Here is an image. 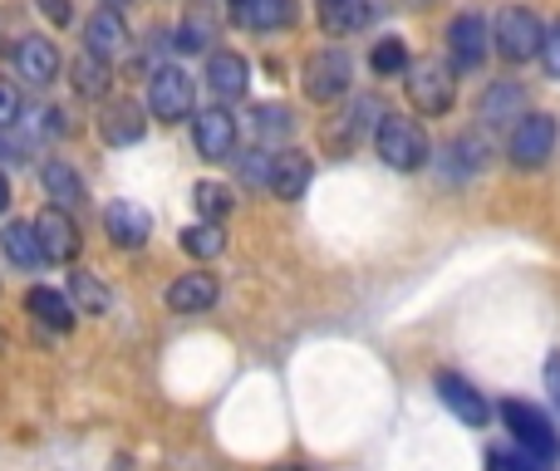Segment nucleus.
Listing matches in <instances>:
<instances>
[{
    "instance_id": "38",
    "label": "nucleus",
    "mask_w": 560,
    "mask_h": 471,
    "mask_svg": "<svg viewBox=\"0 0 560 471\" xmlns=\"http://www.w3.org/2000/svg\"><path fill=\"white\" fill-rule=\"evenodd\" d=\"M207 45V25H197V20H187L183 30H177V49H202Z\"/></svg>"
},
{
    "instance_id": "6",
    "label": "nucleus",
    "mask_w": 560,
    "mask_h": 471,
    "mask_svg": "<svg viewBox=\"0 0 560 471\" xmlns=\"http://www.w3.org/2000/svg\"><path fill=\"white\" fill-rule=\"evenodd\" d=\"M35 240H39V256L55 260V266H69V260L79 256V246H84V236H79L74 216L65 212V207H45V212L35 216Z\"/></svg>"
},
{
    "instance_id": "23",
    "label": "nucleus",
    "mask_w": 560,
    "mask_h": 471,
    "mask_svg": "<svg viewBox=\"0 0 560 471\" xmlns=\"http://www.w3.org/2000/svg\"><path fill=\"white\" fill-rule=\"evenodd\" d=\"M232 15L246 30H280L295 10H290V0H232Z\"/></svg>"
},
{
    "instance_id": "30",
    "label": "nucleus",
    "mask_w": 560,
    "mask_h": 471,
    "mask_svg": "<svg viewBox=\"0 0 560 471\" xmlns=\"http://www.w3.org/2000/svg\"><path fill=\"white\" fill-rule=\"evenodd\" d=\"M271 163H276V157L256 143V148H246V153L236 157V173H242L246 187H266V182H271Z\"/></svg>"
},
{
    "instance_id": "10",
    "label": "nucleus",
    "mask_w": 560,
    "mask_h": 471,
    "mask_svg": "<svg viewBox=\"0 0 560 471\" xmlns=\"http://www.w3.org/2000/svg\"><path fill=\"white\" fill-rule=\"evenodd\" d=\"M246 84H252V64L242 55H232V49L207 55V89H212L217 104H236L246 94Z\"/></svg>"
},
{
    "instance_id": "35",
    "label": "nucleus",
    "mask_w": 560,
    "mask_h": 471,
    "mask_svg": "<svg viewBox=\"0 0 560 471\" xmlns=\"http://www.w3.org/2000/svg\"><path fill=\"white\" fill-rule=\"evenodd\" d=\"M492 471H546V462L541 457H532V452H497L492 457Z\"/></svg>"
},
{
    "instance_id": "4",
    "label": "nucleus",
    "mask_w": 560,
    "mask_h": 471,
    "mask_svg": "<svg viewBox=\"0 0 560 471\" xmlns=\"http://www.w3.org/2000/svg\"><path fill=\"white\" fill-rule=\"evenodd\" d=\"M192 104H197V89H192V74H187V69L167 64L148 79V108H153V118H163V123L192 118Z\"/></svg>"
},
{
    "instance_id": "22",
    "label": "nucleus",
    "mask_w": 560,
    "mask_h": 471,
    "mask_svg": "<svg viewBox=\"0 0 560 471\" xmlns=\"http://www.w3.org/2000/svg\"><path fill=\"white\" fill-rule=\"evenodd\" d=\"M39 182H45V192L55 197V207H65V212L84 207V177H79L69 163H59V157L39 167Z\"/></svg>"
},
{
    "instance_id": "13",
    "label": "nucleus",
    "mask_w": 560,
    "mask_h": 471,
    "mask_svg": "<svg viewBox=\"0 0 560 471\" xmlns=\"http://www.w3.org/2000/svg\"><path fill=\"white\" fill-rule=\"evenodd\" d=\"M522 114H526V89L512 84V79H492V89H482V98H477V118L487 128H506Z\"/></svg>"
},
{
    "instance_id": "1",
    "label": "nucleus",
    "mask_w": 560,
    "mask_h": 471,
    "mask_svg": "<svg viewBox=\"0 0 560 471\" xmlns=\"http://www.w3.org/2000/svg\"><path fill=\"white\" fill-rule=\"evenodd\" d=\"M404 84H408V98L423 118H443L457 98V79L443 59H418V64L404 69Z\"/></svg>"
},
{
    "instance_id": "5",
    "label": "nucleus",
    "mask_w": 560,
    "mask_h": 471,
    "mask_svg": "<svg viewBox=\"0 0 560 471\" xmlns=\"http://www.w3.org/2000/svg\"><path fill=\"white\" fill-rule=\"evenodd\" d=\"M502 423L512 427V437L526 447L532 457H541V462H556V452H560V437H556V427L546 423V413L541 408H532V403H502Z\"/></svg>"
},
{
    "instance_id": "27",
    "label": "nucleus",
    "mask_w": 560,
    "mask_h": 471,
    "mask_svg": "<svg viewBox=\"0 0 560 471\" xmlns=\"http://www.w3.org/2000/svg\"><path fill=\"white\" fill-rule=\"evenodd\" d=\"M222 246H226V236H222V226H217V222L187 226V232H183V250H187V256H197V260H217V256H222Z\"/></svg>"
},
{
    "instance_id": "2",
    "label": "nucleus",
    "mask_w": 560,
    "mask_h": 471,
    "mask_svg": "<svg viewBox=\"0 0 560 471\" xmlns=\"http://www.w3.org/2000/svg\"><path fill=\"white\" fill-rule=\"evenodd\" d=\"M374 138H378V157H384L394 173H418V167L428 163V133H423V123H413V118L388 114Z\"/></svg>"
},
{
    "instance_id": "17",
    "label": "nucleus",
    "mask_w": 560,
    "mask_h": 471,
    "mask_svg": "<svg viewBox=\"0 0 560 471\" xmlns=\"http://www.w3.org/2000/svg\"><path fill=\"white\" fill-rule=\"evenodd\" d=\"M438 393H443V403L453 408L457 417H463L467 427H487L492 423V408H487V398L477 393L467 378H457V374H438Z\"/></svg>"
},
{
    "instance_id": "7",
    "label": "nucleus",
    "mask_w": 560,
    "mask_h": 471,
    "mask_svg": "<svg viewBox=\"0 0 560 471\" xmlns=\"http://www.w3.org/2000/svg\"><path fill=\"white\" fill-rule=\"evenodd\" d=\"M305 94L315 104H335V98L349 94V55L345 49H319V55L305 59Z\"/></svg>"
},
{
    "instance_id": "15",
    "label": "nucleus",
    "mask_w": 560,
    "mask_h": 471,
    "mask_svg": "<svg viewBox=\"0 0 560 471\" xmlns=\"http://www.w3.org/2000/svg\"><path fill=\"white\" fill-rule=\"evenodd\" d=\"M84 49H89V55H98V59H108V64H114V59L128 49V25H124V15H118L114 5H104V10H94V15H89Z\"/></svg>"
},
{
    "instance_id": "21",
    "label": "nucleus",
    "mask_w": 560,
    "mask_h": 471,
    "mask_svg": "<svg viewBox=\"0 0 560 471\" xmlns=\"http://www.w3.org/2000/svg\"><path fill=\"white\" fill-rule=\"evenodd\" d=\"M374 20V0H319V25L329 35H354Z\"/></svg>"
},
{
    "instance_id": "40",
    "label": "nucleus",
    "mask_w": 560,
    "mask_h": 471,
    "mask_svg": "<svg viewBox=\"0 0 560 471\" xmlns=\"http://www.w3.org/2000/svg\"><path fill=\"white\" fill-rule=\"evenodd\" d=\"M10 207V182H5V173H0V212Z\"/></svg>"
},
{
    "instance_id": "34",
    "label": "nucleus",
    "mask_w": 560,
    "mask_h": 471,
    "mask_svg": "<svg viewBox=\"0 0 560 471\" xmlns=\"http://www.w3.org/2000/svg\"><path fill=\"white\" fill-rule=\"evenodd\" d=\"M15 123H20V89L10 79H0V133Z\"/></svg>"
},
{
    "instance_id": "33",
    "label": "nucleus",
    "mask_w": 560,
    "mask_h": 471,
    "mask_svg": "<svg viewBox=\"0 0 560 471\" xmlns=\"http://www.w3.org/2000/svg\"><path fill=\"white\" fill-rule=\"evenodd\" d=\"M447 157H457L463 173H477V167L487 163V148H482V138H457V143L447 148Z\"/></svg>"
},
{
    "instance_id": "9",
    "label": "nucleus",
    "mask_w": 560,
    "mask_h": 471,
    "mask_svg": "<svg viewBox=\"0 0 560 471\" xmlns=\"http://www.w3.org/2000/svg\"><path fill=\"white\" fill-rule=\"evenodd\" d=\"M447 49H453V64L457 69H477L487 59V49H492V35H487V20L482 15H457L453 25H447Z\"/></svg>"
},
{
    "instance_id": "25",
    "label": "nucleus",
    "mask_w": 560,
    "mask_h": 471,
    "mask_svg": "<svg viewBox=\"0 0 560 471\" xmlns=\"http://www.w3.org/2000/svg\"><path fill=\"white\" fill-rule=\"evenodd\" d=\"M69 74H74V94L79 98H104L108 94V59H98V55H89L84 49V59H74V69H69Z\"/></svg>"
},
{
    "instance_id": "39",
    "label": "nucleus",
    "mask_w": 560,
    "mask_h": 471,
    "mask_svg": "<svg viewBox=\"0 0 560 471\" xmlns=\"http://www.w3.org/2000/svg\"><path fill=\"white\" fill-rule=\"evenodd\" d=\"M546 393H551L556 408H560V354L546 358Z\"/></svg>"
},
{
    "instance_id": "3",
    "label": "nucleus",
    "mask_w": 560,
    "mask_h": 471,
    "mask_svg": "<svg viewBox=\"0 0 560 471\" xmlns=\"http://www.w3.org/2000/svg\"><path fill=\"white\" fill-rule=\"evenodd\" d=\"M541 15L526 5H506L502 15H497V55L512 59V64H526L532 55H541Z\"/></svg>"
},
{
    "instance_id": "32",
    "label": "nucleus",
    "mask_w": 560,
    "mask_h": 471,
    "mask_svg": "<svg viewBox=\"0 0 560 471\" xmlns=\"http://www.w3.org/2000/svg\"><path fill=\"white\" fill-rule=\"evenodd\" d=\"M384 118H388V108H384V98H374V94L354 98V108H349V128H354V133H378Z\"/></svg>"
},
{
    "instance_id": "26",
    "label": "nucleus",
    "mask_w": 560,
    "mask_h": 471,
    "mask_svg": "<svg viewBox=\"0 0 560 471\" xmlns=\"http://www.w3.org/2000/svg\"><path fill=\"white\" fill-rule=\"evenodd\" d=\"M0 246H5V256L15 260L20 270H35L39 260V240H35V226H25V222H10L5 232H0Z\"/></svg>"
},
{
    "instance_id": "16",
    "label": "nucleus",
    "mask_w": 560,
    "mask_h": 471,
    "mask_svg": "<svg viewBox=\"0 0 560 471\" xmlns=\"http://www.w3.org/2000/svg\"><path fill=\"white\" fill-rule=\"evenodd\" d=\"M104 232H108L114 246L138 250L148 240V232H153V216H148L143 207H133V202H108L104 207Z\"/></svg>"
},
{
    "instance_id": "41",
    "label": "nucleus",
    "mask_w": 560,
    "mask_h": 471,
    "mask_svg": "<svg viewBox=\"0 0 560 471\" xmlns=\"http://www.w3.org/2000/svg\"><path fill=\"white\" fill-rule=\"evenodd\" d=\"M108 5H114V10H124V5H133V0H108Z\"/></svg>"
},
{
    "instance_id": "14",
    "label": "nucleus",
    "mask_w": 560,
    "mask_h": 471,
    "mask_svg": "<svg viewBox=\"0 0 560 471\" xmlns=\"http://www.w3.org/2000/svg\"><path fill=\"white\" fill-rule=\"evenodd\" d=\"M167 309L173 315H207V309L217 305V275H207V270H187V275H177L173 285H167Z\"/></svg>"
},
{
    "instance_id": "29",
    "label": "nucleus",
    "mask_w": 560,
    "mask_h": 471,
    "mask_svg": "<svg viewBox=\"0 0 560 471\" xmlns=\"http://www.w3.org/2000/svg\"><path fill=\"white\" fill-rule=\"evenodd\" d=\"M192 202H197V212H202L207 222H222V216L232 212V192H226L222 182H197L192 187Z\"/></svg>"
},
{
    "instance_id": "20",
    "label": "nucleus",
    "mask_w": 560,
    "mask_h": 471,
    "mask_svg": "<svg viewBox=\"0 0 560 471\" xmlns=\"http://www.w3.org/2000/svg\"><path fill=\"white\" fill-rule=\"evenodd\" d=\"M25 309L39 319L45 329H55V334H69L74 329V305H69V295H59V290L49 285H35L25 295Z\"/></svg>"
},
{
    "instance_id": "31",
    "label": "nucleus",
    "mask_w": 560,
    "mask_h": 471,
    "mask_svg": "<svg viewBox=\"0 0 560 471\" xmlns=\"http://www.w3.org/2000/svg\"><path fill=\"white\" fill-rule=\"evenodd\" d=\"M369 64H374V74H404L408 69V49H404V39H378L374 45V55H369Z\"/></svg>"
},
{
    "instance_id": "28",
    "label": "nucleus",
    "mask_w": 560,
    "mask_h": 471,
    "mask_svg": "<svg viewBox=\"0 0 560 471\" xmlns=\"http://www.w3.org/2000/svg\"><path fill=\"white\" fill-rule=\"evenodd\" d=\"M290 114L280 104H261L252 114V133H256V143H280V138H290Z\"/></svg>"
},
{
    "instance_id": "11",
    "label": "nucleus",
    "mask_w": 560,
    "mask_h": 471,
    "mask_svg": "<svg viewBox=\"0 0 560 471\" xmlns=\"http://www.w3.org/2000/svg\"><path fill=\"white\" fill-rule=\"evenodd\" d=\"M192 143H197V153L202 157H232L236 153V118L226 114V108H207V114H197L192 118Z\"/></svg>"
},
{
    "instance_id": "37",
    "label": "nucleus",
    "mask_w": 560,
    "mask_h": 471,
    "mask_svg": "<svg viewBox=\"0 0 560 471\" xmlns=\"http://www.w3.org/2000/svg\"><path fill=\"white\" fill-rule=\"evenodd\" d=\"M35 5L49 25H69V20H74V5H69V0H35Z\"/></svg>"
},
{
    "instance_id": "24",
    "label": "nucleus",
    "mask_w": 560,
    "mask_h": 471,
    "mask_svg": "<svg viewBox=\"0 0 560 471\" xmlns=\"http://www.w3.org/2000/svg\"><path fill=\"white\" fill-rule=\"evenodd\" d=\"M69 305H74L79 315H108L114 295H108V285L94 270H74V275H69Z\"/></svg>"
},
{
    "instance_id": "36",
    "label": "nucleus",
    "mask_w": 560,
    "mask_h": 471,
    "mask_svg": "<svg viewBox=\"0 0 560 471\" xmlns=\"http://www.w3.org/2000/svg\"><path fill=\"white\" fill-rule=\"evenodd\" d=\"M541 59H546V74L560 79V20L541 35Z\"/></svg>"
},
{
    "instance_id": "12",
    "label": "nucleus",
    "mask_w": 560,
    "mask_h": 471,
    "mask_svg": "<svg viewBox=\"0 0 560 471\" xmlns=\"http://www.w3.org/2000/svg\"><path fill=\"white\" fill-rule=\"evenodd\" d=\"M15 74L25 79V84H35V89L55 84V74H59L55 39H45V35H25V39H20V45H15Z\"/></svg>"
},
{
    "instance_id": "19",
    "label": "nucleus",
    "mask_w": 560,
    "mask_h": 471,
    "mask_svg": "<svg viewBox=\"0 0 560 471\" xmlns=\"http://www.w3.org/2000/svg\"><path fill=\"white\" fill-rule=\"evenodd\" d=\"M310 177H315V163H310L305 153H280L271 163V192L280 197V202H295V197H305Z\"/></svg>"
},
{
    "instance_id": "18",
    "label": "nucleus",
    "mask_w": 560,
    "mask_h": 471,
    "mask_svg": "<svg viewBox=\"0 0 560 471\" xmlns=\"http://www.w3.org/2000/svg\"><path fill=\"white\" fill-rule=\"evenodd\" d=\"M143 133H148V118L138 114V104H108L104 114H98V138L104 143H114V148H133V143H143Z\"/></svg>"
},
{
    "instance_id": "8",
    "label": "nucleus",
    "mask_w": 560,
    "mask_h": 471,
    "mask_svg": "<svg viewBox=\"0 0 560 471\" xmlns=\"http://www.w3.org/2000/svg\"><path fill=\"white\" fill-rule=\"evenodd\" d=\"M556 148V118L551 114H522L512 128V143H506V153H512L516 167H541L546 157H551Z\"/></svg>"
}]
</instances>
